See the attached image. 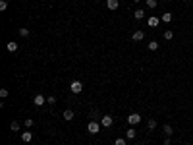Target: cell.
<instances>
[{
    "instance_id": "obj_16",
    "label": "cell",
    "mask_w": 193,
    "mask_h": 145,
    "mask_svg": "<svg viewBox=\"0 0 193 145\" xmlns=\"http://www.w3.org/2000/svg\"><path fill=\"white\" fill-rule=\"evenodd\" d=\"M10 130H12V132H19V122L12 120V124H10Z\"/></svg>"
},
{
    "instance_id": "obj_10",
    "label": "cell",
    "mask_w": 193,
    "mask_h": 145,
    "mask_svg": "<svg viewBox=\"0 0 193 145\" xmlns=\"http://www.w3.org/2000/svg\"><path fill=\"white\" fill-rule=\"evenodd\" d=\"M6 49H8V52H15V50H18V43H14V41H10V43L6 45Z\"/></svg>"
},
{
    "instance_id": "obj_27",
    "label": "cell",
    "mask_w": 193,
    "mask_h": 145,
    "mask_svg": "<svg viewBox=\"0 0 193 145\" xmlns=\"http://www.w3.org/2000/svg\"><path fill=\"white\" fill-rule=\"evenodd\" d=\"M170 143H172V139H170L168 136H166V139H164V145H170Z\"/></svg>"
},
{
    "instance_id": "obj_8",
    "label": "cell",
    "mask_w": 193,
    "mask_h": 145,
    "mask_svg": "<svg viewBox=\"0 0 193 145\" xmlns=\"http://www.w3.org/2000/svg\"><path fill=\"white\" fill-rule=\"evenodd\" d=\"M131 39H133V41H143V39H145V33H143L141 29H137V31H133Z\"/></svg>"
},
{
    "instance_id": "obj_4",
    "label": "cell",
    "mask_w": 193,
    "mask_h": 145,
    "mask_svg": "<svg viewBox=\"0 0 193 145\" xmlns=\"http://www.w3.org/2000/svg\"><path fill=\"white\" fill-rule=\"evenodd\" d=\"M70 89H72V93H75V95H77V93L83 91V83H81V81H72V83H70Z\"/></svg>"
},
{
    "instance_id": "obj_26",
    "label": "cell",
    "mask_w": 193,
    "mask_h": 145,
    "mask_svg": "<svg viewBox=\"0 0 193 145\" xmlns=\"http://www.w3.org/2000/svg\"><path fill=\"white\" fill-rule=\"evenodd\" d=\"M46 103H48V105H54V103H56V97H46Z\"/></svg>"
},
{
    "instance_id": "obj_14",
    "label": "cell",
    "mask_w": 193,
    "mask_h": 145,
    "mask_svg": "<svg viewBox=\"0 0 193 145\" xmlns=\"http://www.w3.org/2000/svg\"><path fill=\"white\" fill-rule=\"evenodd\" d=\"M143 18H145V10H141V8L135 10V19H143Z\"/></svg>"
},
{
    "instance_id": "obj_30",
    "label": "cell",
    "mask_w": 193,
    "mask_h": 145,
    "mask_svg": "<svg viewBox=\"0 0 193 145\" xmlns=\"http://www.w3.org/2000/svg\"><path fill=\"white\" fill-rule=\"evenodd\" d=\"M135 145H141V143H135Z\"/></svg>"
},
{
    "instance_id": "obj_15",
    "label": "cell",
    "mask_w": 193,
    "mask_h": 145,
    "mask_svg": "<svg viewBox=\"0 0 193 145\" xmlns=\"http://www.w3.org/2000/svg\"><path fill=\"white\" fill-rule=\"evenodd\" d=\"M145 4H147V8H151V10H155L156 6H158V2H156V0H147Z\"/></svg>"
},
{
    "instance_id": "obj_1",
    "label": "cell",
    "mask_w": 193,
    "mask_h": 145,
    "mask_svg": "<svg viewBox=\"0 0 193 145\" xmlns=\"http://www.w3.org/2000/svg\"><path fill=\"white\" fill-rule=\"evenodd\" d=\"M87 130H89V133H98V132H101V122L89 120V124H87Z\"/></svg>"
},
{
    "instance_id": "obj_20",
    "label": "cell",
    "mask_w": 193,
    "mask_h": 145,
    "mask_svg": "<svg viewBox=\"0 0 193 145\" xmlns=\"http://www.w3.org/2000/svg\"><path fill=\"white\" fill-rule=\"evenodd\" d=\"M156 126H158V124H156V120H149V122H147V128H149V130H155Z\"/></svg>"
},
{
    "instance_id": "obj_5",
    "label": "cell",
    "mask_w": 193,
    "mask_h": 145,
    "mask_svg": "<svg viewBox=\"0 0 193 145\" xmlns=\"http://www.w3.org/2000/svg\"><path fill=\"white\" fill-rule=\"evenodd\" d=\"M106 8L112 10V12H114V10H118L120 8V0H106Z\"/></svg>"
},
{
    "instance_id": "obj_22",
    "label": "cell",
    "mask_w": 193,
    "mask_h": 145,
    "mask_svg": "<svg viewBox=\"0 0 193 145\" xmlns=\"http://www.w3.org/2000/svg\"><path fill=\"white\" fill-rule=\"evenodd\" d=\"M114 145H126V139H124V137H116V139H114Z\"/></svg>"
},
{
    "instance_id": "obj_11",
    "label": "cell",
    "mask_w": 193,
    "mask_h": 145,
    "mask_svg": "<svg viewBox=\"0 0 193 145\" xmlns=\"http://www.w3.org/2000/svg\"><path fill=\"white\" fill-rule=\"evenodd\" d=\"M160 22L170 23V22H172V14H170V12H164V14H162V18H160Z\"/></svg>"
},
{
    "instance_id": "obj_12",
    "label": "cell",
    "mask_w": 193,
    "mask_h": 145,
    "mask_svg": "<svg viewBox=\"0 0 193 145\" xmlns=\"http://www.w3.org/2000/svg\"><path fill=\"white\" fill-rule=\"evenodd\" d=\"M64 120H74V110H72V108L64 110Z\"/></svg>"
},
{
    "instance_id": "obj_13",
    "label": "cell",
    "mask_w": 193,
    "mask_h": 145,
    "mask_svg": "<svg viewBox=\"0 0 193 145\" xmlns=\"http://www.w3.org/2000/svg\"><path fill=\"white\" fill-rule=\"evenodd\" d=\"M172 133H174V128L170 124H164V136H172Z\"/></svg>"
},
{
    "instance_id": "obj_24",
    "label": "cell",
    "mask_w": 193,
    "mask_h": 145,
    "mask_svg": "<svg viewBox=\"0 0 193 145\" xmlns=\"http://www.w3.org/2000/svg\"><path fill=\"white\" fill-rule=\"evenodd\" d=\"M23 126H25V128H27V130H29V128L33 126V120H29V118H27V120H23Z\"/></svg>"
},
{
    "instance_id": "obj_18",
    "label": "cell",
    "mask_w": 193,
    "mask_h": 145,
    "mask_svg": "<svg viewBox=\"0 0 193 145\" xmlns=\"http://www.w3.org/2000/svg\"><path fill=\"white\" fill-rule=\"evenodd\" d=\"M162 37H164L166 41H170L172 37H174V33H172V31H170V29H166V31H164V35H162Z\"/></svg>"
},
{
    "instance_id": "obj_7",
    "label": "cell",
    "mask_w": 193,
    "mask_h": 145,
    "mask_svg": "<svg viewBox=\"0 0 193 145\" xmlns=\"http://www.w3.org/2000/svg\"><path fill=\"white\" fill-rule=\"evenodd\" d=\"M19 137H22V141H23V143H29L31 139H33V133H31L29 130H25V132H23V133H22V136H19Z\"/></svg>"
},
{
    "instance_id": "obj_3",
    "label": "cell",
    "mask_w": 193,
    "mask_h": 145,
    "mask_svg": "<svg viewBox=\"0 0 193 145\" xmlns=\"http://www.w3.org/2000/svg\"><path fill=\"white\" fill-rule=\"evenodd\" d=\"M139 122H141V116H139L137 112H133V114L128 116V124H129V126H137Z\"/></svg>"
},
{
    "instance_id": "obj_21",
    "label": "cell",
    "mask_w": 193,
    "mask_h": 145,
    "mask_svg": "<svg viewBox=\"0 0 193 145\" xmlns=\"http://www.w3.org/2000/svg\"><path fill=\"white\" fill-rule=\"evenodd\" d=\"M19 35H22V37H29V29L27 27H22V29H19Z\"/></svg>"
},
{
    "instance_id": "obj_23",
    "label": "cell",
    "mask_w": 193,
    "mask_h": 145,
    "mask_svg": "<svg viewBox=\"0 0 193 145\" xmlns=\"http://www.w3.org/2000/svg\"><path fill=\"white\" fill-rule=\"evenodd\" d=\"M8 95H10V91H8V89H0V97H2V99H6Z\"/></svg>"
},
{
    "instance_id": "obj_28",
    "label": "cell",
    "mask_w": 193,
    "mask_h": 145,
    "mask_svg": "<svg viewBox=\"0 0 193 145\" xmlns=\"http://www.w3.org/2000/svg\"><path fill=\"white\" fill-rule=\"evenodd\" d=\"M133 2H141V0H133Z\"/></svg>"
},
{
    "instance_id": "obj_2",
    "label": "cell",
    "mask_w": 193,
    "mask_h": 145,
    "mask_svg": "<svg viewBox=\"0 0 193 145\" xmlns=\"http://www.w3.org/2000/svg\"><path fill=\"white\" fill-rule=\"evenodd\" d=\"M98 122H101V126H104V128H110L112 124H114V118H112L110 114H104V116H102Z\"/></svg>"
},
{
    "instance_id": "obj_25",
    "label": "cell",
    "mask_w": 193,
    "mask_h": 145,
    "mask_svg": "<svg viewBox=\"0 0 193 145\" xmlns=\"http://www.w3.org/2000/svg\"><path fill=\"white\" fill-rule=\"evenodd\" d=\"M0 10H2V12H4V10H8V2H6V0L0 2Z\"/></svg>"
},
{
    "instance_id": "obj_17",
    "label": "cell",
    "mask_w": 193,
    "mask_h": 145,
    "mask_svg": "<svg viewBox=\"0 0 193 145\" xmlns=\"http://www.w3.org/2000/svg\"><path fill=\"white\" fill-rule=\"evenodd\" d=\"M126 137H128V139H133V137H135V130H133V128H129V130L126 132Z\"/></svg>"
},
{
    "instance_id": "obj_29",
    "label": "cell",
    "mask_w": 193,
    "mask_h": 145,
    "mask_svg": "<svg viewBox=\"0 0 193 145\" xmlns=\"http://www.w3.org/2000/svg\"><path fill=\"white\" fill-rule=\"evenodd\" d=\"M184 145H191V143H184Z\"/></svg>"
},
{
    "instance_id": "obj_19",
    "label": "cell",
    "mask_w": 193,
    "mask_h": 145,
    "mask_svg": "<svg viewBox=\"0 0 193 145\" xmlns=\"http://www.w3.org/2000/svg\"><path fill=\"white\" fill-rule=\"evenodd\" d=\"M147 46H149V50H156V49H158V43H156V41H151Z\"/></svg>"
},
{
    "instance_id": "obj_6",
    "label": "cell",
    "mask_w": 193,
    "mask_h": 145,
    "mask_svg": "<svg viewBox=\"0 0 193 145\" xmlns=\"http://www.w3.org/2000/svg\"><path fill=\"white\" fill-rule=\"evenodd\" d=\"M45 103H46V99H45L43 95H35V97H33V105H35V106H43Z\"/></svg>"
},
{
    "instance_id": "obj_9",
    "label": "cell",
    "mask_w": 193,
    "mask_h": 145,
    "mask_svg": "<svg viewBox=\"0 0 193 145\" xmlns=\"http://www.w3.org/2000/svg\"><path fill=\"white\" fill-rule=\"evenodd\" d=\"M147 23H149V27H156V25L160 23V19H158V18H155V15H151V18L147 19Z\"/></svg>"
}]
</instances>
